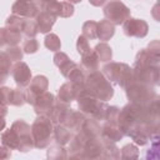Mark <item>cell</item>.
Returning a JSON list of instances; mask_svg holds the SVG:
<instances>
[{
	"mask_svg": "<svg viewBox=\"0 0 160 160\" xmlns=\"http://www.w3.org/2000/svg\"><path fill=\"white\" fill-rule=\"evenodd\" d=\"M75 100L78 102L79 111H81L85 115H89L90 118H92L98 121L99 120L104 121L105 114H106V110L109 106L106 104V101L99 100L91 92H89L86 89L80 90Z\"/></svg>",
	"mask_w": 160,
	"mask_h": 160,
	"instance_id": "obj_1",
	"label": "cell"
},
{
	"mask_svg": "<svg viewBox=\"0 0 160 160\" xmlns=\"http://www.w3.org/2000/svg\"><path fill=\"white\" fill-rule=\"evenodd\" d=\"M31 128V136L36 149H46L54 136V124L48 115H38Z\"/></svg>",
	"mask_w": 160,
	"mask_h": 160,
	"instance_id": "obj_2",
	"label": "cell"
},
{
	"mask_svg": "<svg viewBox=\"0 0 160 160\" xmlns=\"http://www.w3.org/2000/svg\"><path fill=\"white\" fill-rule=\"evenodd\" d=\"M85 89L101 101H108L114 96V88L101 71H92L85 76Z\"/></svg>",
	"mask_w": 160,
	"mask_h": 160,
	"instance_id": "obj_3",
	"label": "cell"
},
{
	"mask_svg": "<svg viewBox=\"0 0 160 160\" xmlns=\"http://www.w3.org/2000/svg\"><path fill=\"white\" fill-rule=\"evenodd\" d=\"M102 74L109 81L124 89L134 81L132 70L125 62H109L102 66Z\"/></svg>",
	"mask_w": 160,
	"mask_h": 160,
	"instance_id": "obj_4",
	"label": "cell"
},
{
	"mask_svg": "<svg viewBox=\"0 0 160 160\" xmlns=\"http://www.w3.org/2000/svg\"><path fill=\"white\" fill-rule=\"evenodd\" d=\"M125 91H126V98L129 102H132L136 105H149L154 100L159 99V95L155 91L154 86L144 85L134 81L125 88Z\"/></svg>",
	"mask_w": 160,
	"mask_h": 160,
	"instance_id": "obj_5",
	"label": "cell"
},
{
	"mask_svg": "<svg viewBox=\"0 0 160 160\" xmlns=\"http://www.w3.org/2000/svg\"><path fill=\"white\" fill-rule=\"evenodd\" d=\"M132 80L134 82L156 86L159 84V66L146 65V64H134Z\"/></svg>",
	"mask_w": 160,
	"mask_h": 160,
	"instance_id": "obj_6",
	"label": "cell"
},
{
	"mask_svg": "<svg viewBox=\"0 0 160 160\" xmlns=\"http://www.w3.org/2000/svg\"><path fill=\"white\" fill-rule=\"evenodd\" d=\"M104 15L114 25H122V22L130 18V9L120 0H111L104 6Z\"/></svg>",
	"mask_w": 160,
	"mask_h": 160,
	"instance_id": "obj_7",
	"label": "cell"
},
{
	"mask_svg": "<svg viewBox=\"0 0 160 160\" xmlns=\"http://www.w3.org/2000/svg\"><path fill=\"white\" fill-rule=\"evenodd\" d=\"M11 128L15 130V132L18 134V138H19V145H18L19 151L28 152V151L32 150V148H35L34 146V140H32V136H31V128L28 122L19 119V120L12 122Z\"/></svg>",
	"mask_w": 160,
	"mask_h": 160,
	"instance_id": "obj_8",
	"label": "cell"
},
{
	"mask_svg": "<svg viewBox=\"0 0 160 160\" xmlns=\"http://www.w3.org/2000/svg\"><path fill=\"white\" fill-rule=\"evenodd\" d=\"M48 88H49V80L45 75H36L35 78H32L30 84L26 86V91H25L26 102L32 105L35 99L42 92H45Z\"/></svg>",
	"mask_w": 160,
	"mask_h": 160,
	"instance_id": "obj_9",
	"label": "cell"
},
{
	"mask_svg": "<svg viewBox=\"0 0 160 160\" xmlns=\"http://www.w3.org/2000/svg\"><path fill=\"white\" fill-rule=\"evenodd\" d=\"M122 30L126 36L130 38H145L149 31V25L145 20L141 19H135V18H129L122 22Z\"/></svg>",
	"mask_w": 160,
	"mask_h": 160,
	"instance_id": "obj_10",
	"label": "cell"
},
{
	"mask_svg": "<svg viewBox=\"0 0 160 160\" xmlns=\"http://www.w3.org/2000/svg\"><path fill=\"white\" fill-rule=\"evenodd\" d=\"M40 11V8L36 2V0H16L11 6V12L14 15L32 19L38 15Z\"/></svg>",
	"mask_w": 160,
	"mask_h": 160,
	"instance_id": "obj_11",
	"label": "cell"
},
{
	"mask_svg": "<svg viewBox=\"0 0 160 160\" xmlns=\"http://www.w3.org/2000/svg\"><path fill=\"white\" fill-rule=\"evenodd\" d=\"M11 76L14 79V81L16 82V85L19 88H26L32 76H31V70L29 68V65L24 61H16L12 66H11Z\"/></svg>",
	"mask_w": 160,
	"mask_h": 160,
	"instance_id": "obj_12",
	"label": "cell"
},
{
	"mask_svg": "<svg viewBox=\"0 0 160 160\" xmlns=\"http://www.w3.org/2000/svg\"><path fill=\"white\" fill-rule=\"evenodd\" d=\"M54 102H55L54 94H51L49 91H45L35 99L32 106H34V110L38 115H48L49 116L51 110H52Z\"/></svg>",
	"mask_w": 160,
	"mask_h": 160,
	"instance_id": "obj_13",
	"label": "cell"
},
{
	"mask_svg": "<svg viewBox=\"0 0 160 160\" xmlns=\"http://www.w3.org/2000/svg\"><path fill=\"white\" fill-rule=\"evenodd\" d=\"M84 159H102V140L99 138H89L84 142Z\"/></svg>",
	"mask_w": 160,
	"mask_h": 160,
	"instance_id": "obj_14",
	"label": "cell"
},
{
	"mask_svg": "<svg viewBox=\"0 0 160 160\" xmlns=\"http://www.w3.org/2000/svg\"><path fill=\"white\" fill-rule=\"evenodd\" d=\"M52 60H54V64L59 68V70H60V72H61V75L64 78H68V75L71 72V70L78 65L76 62H74L62 51H56L55 55H54V58H52Z\"/></svg>",
	"mask_w": 160,
	"mask_h": 160,
	"instance_id": "obj_15",
	"label": "cell"
},
{
	"mask_svg": "<svg viewBox=\"0 0 160 160\" xmlns=\"http://www.w3.org/2000/svg\"><path fill=\"white\" fill-rule=\"evenodd\" d=\"M35 21H36L39 32H40V34H48V32H50L52 25L55 24L56 16H55L54 14L49 12V11L40 10V11L38 12V15L35 16Z\"/></svg>",
	"mask_w": 160,
	"mask_h": 160,
	"instance_id": "obj_16",
	"label": "cell"
},
{
	"mask_svg": "<svg viewBox=\"0 0 160 160\" xmlns=\"http://www.w3.org/2000/svg\"><path fill=\"white\" fill-rule=\"evenodd\" d=\"M85 119H86L85 114H82L81 111H75L70 108V110L68 111V114H66V116L62 121V125H65L69 130L78 132L80 130L82 122L85 121Z\"/></svg>",
	"mask_w": 160,
	"mask_h": 160,
	"instance_id": "obj_17",
	"label": "cell"
},
{
	"mask_svg": "<svg viewBox=\"0 0 160 160\" xmlns=\"http://www.w3.org/2000/svg\"><path fill=\"white\" fill-rule=\"evenodd\" d=\"M80 90H82V89H79L72 82L68 81V82H65V84H62L60 86L59 92H58V99L60 101L70 105L76 99V96H78V94H79Z\"/></svg>",
	"mask_w": 160,
	"mask_h": 160,
	"instance_id": "obj_18",
	"label": "cell"
},
{
	"mask_svg": "<svg viewBox=\"0 0 160 160\" xmlns=\"http://www.w3.org/2000/svg\"><path fill=\"white\" fill-rule=\"evenodd\" d=\"M86 138L82 136L79 131L72 135L69 146V156L72 159H84V142H85Z\"/></svg>",
	"mask_w": 160,
	"mask_h": 160,
	"instance_id": "obj_19",
	"label": "cell"
},
{
	"mask_svg": "<svg viewBox=\"0 0 160 160\" xmlns=\"http://www.w3.org/2000/svg\"><path fill=\"white\" fill-rule=\"evenodd\" d=\"M79 132L82 136H85L86 139H89V138H99V136H101V126L98 122V120H95L92 118H89V119L86 118L85 121L82 122Z\"/></svg>",
	"mask_w": 160,
	"mask_h": 160,
	"instance_id": "obj_20",
	"label": "cell"
},
{
	"mask_svg": "<svg viewBox=\"0 0 160 160\" xmlns=\"http://www.w3.org/2000/svg\"><path fill=\"white\" fill-rule=\"evenodd\" d=\"M101 138L116 142V141H119L124 138V134L121 132L118 124L104 121V124L101 125Z\"/></svg>",
	"mask_w": 160,
	"mask_h": 160,
	"instance_id": "obj_21",
	"label": "cell"
},
{
	"mask_svg": "<svg viewBox=\"0 0 160 160\" xmlns=\"http://www.w3.org/2000/svg\"><path fill=\"white\" fill-rule=\"evenodd\" d=\"M134 64H146V65H154V66H159L160 64V54L154 52L151 50L146 49H141L135 58V62Z\"/></svg>",
	"mask_w": 160,
	"mask_h": 160,
	"instance_id": "obj_22",
	"label": "cell"
},
{
	"mask_svg": "<svg viewBox=\"0 0 160 160\" xmlns=\"http://www.w3.org/2000/svg\"><path fill=\"white\" fill-rule=\"evenodd\" d=\"M70 110V106L69 104H65L62 101H60L59 99L56 100L55 99V102H54V106H52V110L50 112V119L52 121V124H62L68 111Z\"/></svg>",
	"mask_w": 160,
	"mask_h": 160,
	"instance_id": "obj_23",
	"label": "cell"
},
{
	"mask_svg": "<svg viewBox=\"0 0 160 160\" xmlns=\"http://www.w3.org/2000/svg\"><path fill=\"white\" fill-rule=\"evenodd\" d=\"M115 34V25L111 24L109 20H101L98 22L96 26V38L100 39L101 41H108L110 40Z\"/></svg>",
	"mask_w": 160,
	"mask_h": 160,
	"instance_id": "obj_24",
	"label": "cell"
},
{
	"mask_svg": "<svg viewBox=\"0 0 160 160\" xmlns=\"http://www.w3.org/2000/svg\"><path fill=\"white\" fill-rule=\"evenodd\" d=\"M99 58L96 55V52L94 51V49H91L89 52L81 55V69L92 72L99 70Z\"/></svg>",
	"mask_w": 160,
	"mask_h": 160,
	"instance_id": "obj_25",
	"label": "cell"
},
{
	"mask_svg": "<svg viewBox=\"0 0 160 160\" xmlns=\"http://www.w3.org/2000/svg\"><path fill=\"white\" fill-rule=\"evenodd\" d=\"M74 5L69 1H56L52 9L50 10L56 18H70L74 14Z\"/></svg>",
	"mask_w": 160,
	"mask_h": 160,
	"instance_id": "obj_26",
	"label": "cell"
},
{
	"mask_svg": "<svg viewBox=\"0 0 160 160\" xmlns=\"http://www.w3.org/2000/svg\"><path fill=\"white\" fill-rule=\"evenodd\" d=\"M72 138L71 130L62 124H54V140L59 145H66Z\"/></svg>",
	"mask_w": 160,
	"mask_h": 160,
	"instance_id": "obj_27",
	"label": "cell"
},
{
	"mask_svg": "<svg viewBox=\"0 0 160 160\" xmlns=\"http://www.w3.org/2000/svg\"><path fill=\"white\" fill-rule=\"evenodd\" d=\"M102 140V159H120V149L115 145L114 141L106 140L101 138Z\"/></svg>",
	"mask_w": 160,
	"mask_h": 160,
	"instance_id": "obj_28",
	"label": "cell"
},
{
	"mask_svg": "<svg viewBox=\"0 0 160 160\" xmlns=\"http://www.w3.org/2000/svg\"><path fill=\"white\" fill-rule=\"evenodd\" d=\"M1 144L5 145L6 148H9L10 150H18L19 138H18V134L15 132V130L12 128L5 130L1 134Z\"/></svg>",
	"mask_w": 160,
	"mask_h": 160,
	"instance_id": "obj_29",
	"label": "cell"
},
{
	"mask_svg": "<svg viewBox=\"0 0 160 160\" xmlns=\"http://www.w3.org/2000/svg\"><path fill=\"white\" fill-rule=\"evenodd\" d=\"M11 62L12 61L6 55V52L0 51V85H2L6 81V79L10 74V70H11V66H12Z\"/></svg>",
	"mask_w": 160,
	"mask_h": 160,
	"instance_id": "obj_30",
	"label": "cell"
},
{
	"mask_svg": "<svg viewBox=\"0 0 160 160\" xmlns=\"http://www.w3.org/2000/svg\"><path fill=\"white\" fill-rule=\"evenodd\" d=\"M94 51L96 52V55L99 58V61H101V62H108L112 59V50H111L110 45H108L105 41L99 42L94 48Z\"/></svg>",
	"mask_w": 160,
	"mask_h": 160,
	"instance_id": "obj_31",
	"label": "cell"
},
{
	"mask_svg": "<svg viewBox=\"0 0 160 160\" xmlns=\"http://www.w3.org/2000/svg\"><path fill=\"white\" fill-rule=\"evenodd\" d=\"M2 32H4V41H5V45H8V46L18 45V44L20 42V40H21V34H22L21 31L2 28Z\"/></svg>",
	"mask_w": 160,
	"mask_h": 160,
	"instance_id": "obj_32",
	"label": "cell"
},
{
	"mask_svg": "<svg viewBox=\"0 0 160 160\" xmlns=\"http://www.w3.org/2000/svg\"><path fill=\"white\" fill-rule=\"evenodd\" d=\"M26 102L25 99V91L21 90V88L18 89H11L10 90V95H9V105L12 106H22Z\"/></svg>",
	"mask_w": 160,
	"mask_h": 160,
	"instance_id": "obj_33",
	"label": "cell"
},
{
	"mask_svg": "<svg viewBox=\"0 0 160 160\" xmlns=\"http://www.w3.org/2000/svg\"><path fill=\"white\" fill-rule=\"evenodd\" d=\"M44 45L46 46V49H49L50 51H60V48H61V41H60V38L54 34V32H48L45 39H44Z\"/></svg>",
	"mask_w": 160,
	"mask_h": 160,
	"instance_id": "obj_34",
	"label": "cell"
},
{
	"mask_svg": "<svg viewBox=\"0 0 160 160\" xmlns=\"http://www.w3.org/2000/svg\"><path fill=\"white\" fill-rule=\"evenodd\" d=\"M48 158L49 159H54V160H58V159H66L68 158V151L66 149L64 148V145H50L48 146Z\"/></svg>",
	"mask_w": 160,
	"mask_h": 160,
	"instance_id": "obj_35",
	"label": "cell"
},
{
	"mask_svg": "<svg viewBox=\"0 0 160 160\" xmlns=\"http://www.w3.org/2000/svg\"><path fill=\"white\" fill-rule=\"evenodd\" d=\"M139 158V149L134 144H126L120 149V159L122 160H131Z\"/></svg>",
	"mask_w": 160,
	"mask_h": 160,
	"instance_id": "obj_36",
	"label": "cell"
},
{
	"mask_svg": "<svg viewBox=\"0 0 160 160\" xmlns=\"http://www.w3.org/2000/svg\"><path fill=\"white\" fill-rule=\"evenodd\" d=\"M21 32H22L24 35H26L28 38H35V36L39 34V29H38L36 21L25 18V20H24V22H22Z\"/></svg>",
	"mask_w": 160,
	"mask_h": 160,
	"instance_id": "obj_37",
	"label": "cell"
},
{
	"mask_svg": "<svg viewBox=\"0 0 160 160\" xmlns=\"http://www.w3.org/2000/svg\"><path fill=\"white\" fill-rule=\"evenodd\" d=\"M96 26L98 22L94 20H88L82 24V36L86 38L88 40H94L96 39Z\"/></svg>",
	"mask_w": 160,
	"mask_h": 160,
	"instance_id": "obj_38",
	"label": "cell"
},
{
	"mask_svg": "<svg viewBox=\"0 0 160 160\" xmlns=\"http://www.w3.org/2000/svg\"><path fill=\"white\" fill-rule=\"evenodd\" d=\"M24 20H25V18H21V16H18V15H14L12 14V15L8 16V19L5 21V28L6 29H11V30L21 31Z\"/></svg>",
	"mask_w": 160,
	"mask_h": 160,
	"instance_id": "obj_39",
	"label": "cell"
},
{
	"mask_svg": "<svg viewBox=\"0 0 160 160\" xmlns=\"http://www.w3.org/2000/svg\"><path fill=\"white\" fill-rule=\"evenodd\" d=\"M5 52H6V55L10 58V60L11 61H20L21 59H22V54H24V51H22V49H20V46H18V45H12V46H8L6 48V50H5Z\"/></svg>",
	"mask_w": 160,
	"mask_h": 160,
	"instance_id": "obj_40",
	"label": "cell"
},
{
	"mask_svg": "<svg viewBox=\"0 0 160 160\" xmlns=\"http://www.w3.org/2000/svg\"><path fill=\"white\" fill-rule=\"evenodd\" d=\"M39 50V42L35 38H28L22 44V51L25 54H35Z\"/></svg>",
	"mask_w": 160,
	"mask_h": 160,
	"instance_id": "obj_41",
	"label": "cell"
},
{
	"mask_svg": "<svg viewBox=\"0 0 160 160\" xmlns=\"http://www.w3.org/2000/svg\"><path fill=\"white\" fill-rule=\"evenodd\" d=\"M76 50H78V52H79L80 56L84 55V54H86V52H89V51L91 50L88 39L84 38L82 35H80V36L78 38V40H76Z\"/></svg>",
	"mask_w": 160,
	"mask_h": 160,
	"instance_id": "obj_42",
	"label": "cell"
},
{
	"mask_svg": "<svg viewBox=\"0 0 160 160\" xmlns=\"http://www.w3.org/2000/svg\"><path fill=\"white\" fill-rule=\"evenodd\" d=\"M119 111H120V109H119L118 106H108V110H106L104 121L118 124V115H119Z\"/></svg>",
	"mask_w": 160,
	"mask_h": 160,
	"instance_id": "obj_43",
	"label": "cell"
},
{
	"mask_svg": "<svg viewBox=\"0 0 160 160\" xmlns=\"http://www.w3.org/2000/svg\"><path fill=\"white\" fill-rule=\"evenodd\" d=\"M151 140V146L150 149L148 150V154H146V158L148 159H158L160 152H159V136L158 138H152L150 139Z\"/></svg>",
	"mask_w": 160,
	"mask_h": 160,
	"instance_id": "obj_44",
	"label": "cell"
},
{
	"mask_svg": "<svg viewBox=\"0 0 160 160\" xmlns=\"http://www.w3.org/2000/svg\"><path fill=\"white\" fill-rule=\"evenodd\" d=\"M10 88L8 86H0V105H9V95H10Z\"/></svg>",
	"mask_w": 160,
	"mask_h": 160,
	"instance_id": "obj_45",
	"label": "cell"
},
{
	"mask_svg": "<svg viewBox=\"0 0 160 160\" xmlns=\"http://www.w3.org/2000/svg\"><path fill=\"white\" fill-rule=\"evenodd\" d=\"M56 1H58V0H36V2H38V5H39L40 10L49 11V12H50V10L52 9V6L55 5Z\"/></svg>",
	"mask_w": 160,
	"mask_h": 160,
	"instance_id": "obj_46",
	"label": "cell"
},
{
	"mask_svg": "<svg viewBox=\"0 0 160 160\" xmlns=\"http://www.w3.org/2000/svg\"><path fill=\"white\" fill-rule=\"evenodd\" d=\"M11 156V150L5 145L0 146V159H9Z\"/></svg>",
	"mask_w": 160,
	"mask_h": 160,
	"instance_id": "obj_47",
	"label": "cell"
},
{
	"mask_svg": "<svg viewBox=\"0 0 160 160\" xmlns=\"http://www.w3.org/2000/svg\"><path fill=\"white\" fill-rule=\"evenodd\" d=\"M89 2L92 5V6H101L106 2V0H89Z\"/></svg>",
	"mask_w": 160,
	"mask_h": 160,
	"instance_id": "obj_48",
	"label": "cell"
},
{
	"mask_svg": "<svg viewBox=\"0 0 160 160\" xmlns=\"http://www.w3.org/2000/svg\"><path fill=\"white\" fill-rule=\"evenodd\" d=\"M6 126V121H5V116L0 115V131H2Z\"/></svg>",
	"mask_w": 160,
	"mask_h": 160,
	"instance_id": "obj_49",
	"label": "cell"
},
{
	"mask_svg": "<svg viewBox=\"0 0 160 160\" xmlns=\"http://www.w3.org/2000/svg\"><path fill=\"white\" fill-rule=\"evenodd\" d=\"M8 114V105H0V115L6 116Z\"/></svg>",
	"mask_w": 160,
	"mask_h": 160,
	"instance_id": "obj_50",
	"label": "cell"
},
{
	"mask_svg": "<svg viewBox=\"0 0 160 160\" xmlns=\"http://www.w3.org/2000/svg\"><path fill=\"white\" fill-rule=\"evenodd\" d=\"M5 45V41H4V32H2V28L0 29V48Z\"/></svg>",
	"mask_w": 160,
	"mask_h": 160,
	"instance_id": "obj_51",
	"label": "cell"
},
{
	"mask_svg": "<svg viewBox=\"0 0 160 160\" xmlns=\"http://www.w3.org/2000/svg\"><path fill=\"white\" fill-rule=\"evenodd\" d=\"M66 1H69V2H71V4H78V2H81L82 0H66Z\"/></svg>",
	"mask_w": 160,
	"mask_h": 160,
	"instance_id": "obj_52",
	"label": "cell"
}]
</instances>
